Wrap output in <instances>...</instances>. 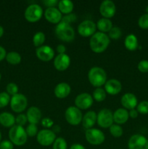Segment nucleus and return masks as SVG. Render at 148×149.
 <instances>
[{"label":"nucleus","instance_id":"obj_1","mask_svg":"<svg viewBox=\"0 0 148 149\" xmlns=\"http://www.w3.org/2000/svg\"><path fill=\"white\" fill-rule=\"evenodd\" d=\"M110 45L108 35L102 32H96L92 35L89 41V46L91 50L95 53H102Z\"/></svg>","mask_w":148,"mask_h":149},{"label":"nucleus","instance_id":"obj_2","mask_svg":"<svg viewBox=\"0 0 148 149\" xmlns=\"http://www.w3.org/2000/svg\"><path fill=\"white\" fill-rule=\"evenodd\" d=\"M9 138L13 145L21 146L27 142L28 135L26 130L22 126L14 125L9 131Z\"/></svg>","mask_w":148,"mask_h":149},{"label":"nucleus","instance_id":"obj_3","mask_svg":"<svg viewBox=\"0 0 148 149\" xmlns=\"http://www.w3.org/2000/svg\"><path fill=\"white\" fill-rule=\"evenodd\" d=\"M90 84L95 87H100L107 81V74L103 68L100 67H93L88 74Z\"/></svg>","mask_w":148,"mask_h":149},{"label":"nucleus","instance_id":"obj_4","mask_svg":"<svg viewBox=\"0 0 148 149\" xmlns=\"http://www.w3.org/2000/svg\"><path fill=\"white\" fill-rule=\"evenodd\" d=\"M57 37L64 42H72L75 38V31L70 24L61 21L55 28Z\"/></svg>","mask_w":148,"mask_h":149},{"label":"nucleus","instance_id":"obj_5","mask_svg":"<svg viewBox=\"0 0 148 149\" xmlns=\"http://www.w3.org/2000/svg\"><path fill=\"white\" fill-rule=\"evenodd\" d=\"M28 106L27 97L23 94L15 95L10 100V107L12 110L15 113H21L25 111Z\"/></svg>","mask_w":148,"mask_h":149},{"label":"nucleus","instance_id":"obj_6","mask_svg":"<svg viewBox=\"0 0 148 149\" xmlns=\"http://www.w3.org/2000/svg\"><path fill=\"white\" fill-rule=\"evenodd\" d=\"M25 18L30 23L37 22L41 18L43 15V10L41 7L37 4H33L29 5L26 8L24 13Z\"/></svg>","mask_w":148,"mask_h":149},{"label":"nucleus","instance_id":"obj_7","mask_svg":"<svg viewBox=\"0 0 148 149\" xmlns=\"http://www.w3.org/2000/svg\"><path fill=\"white\" fill-rule=\"evenodd\" d=\"M65 119L68 124L71 125H78L82 122V113L75 106H70L65 111Z\"/></svg>","mask_w":148,"mask_h":149},{"label":"nucleus","instance_id":"obj_8","mask_svg":"<svg viewBox=\"0 0 148 149\" xmlns=\"http://www.w3.org/2000/svg\"><path fill=\"white\" fill-rule=\"evenodd\" d=\"M56 139V134L49 129L41 130L36 135L37 142L42 146H49L54 143Z\"/></svg>","mask_w":148,"mask_h":149},{"label":"nucleus","instance_id":"obj_9","mask_svg":"<svg viewBox=\"0 0 148 149\" xmlns=\"http://www.w3.org/2000/svg\"><path fill=\"white\" fill-rule=\"evenodd\" d=\"M85 137L88 143L91 145H100L104 141V133L98 129H88L85 132Z\"/></svg>","mask_w":148,"mask_h":149},{"label":"nucleus","instance_id":"obj_10","mask_svg":"<svg viewBox=\"0 0 148 149\" xmlns=\"http://www.w3.org/2000/svg\"><path fill=\"white\" fill-rule=\"evenodd\" d=\"M97 124L102 128H110L113 125V113L110 109H103L97 114Z\"/></svg>","mask_w":148,"mask_h":149},{"label":"nucleus","instance_id":"obj_11","mask_svg":"<svg viewBox=\"0 0 148 149\" xmlns=\"http://www.w3.org/2000/svg\"><path fill=\"white\" fill-rule=\"evenodd\" d=\"M129 149H148V140L144 135L136 134L129 138Z\"/></svg>","mask_w":148,"mask_h":149},{"label":"nucleus","instance_id":"obj_12","mask_svg":"<svg viewBox=\"0 0 148 149\" xmlns=\"http://www.w3.org/2000/svg\"><path fill=\"white\" fill-rule=\"evenodd\" d=\"M97 25L90 20H86L81 22L78 26V32L81 36L89 37L95 33Z\"/></svg>","mask_w":148,"mask_h":149},{"label":"nucleus","instance_id":"obj_13","mask_svg":"<svg viewBox=\"0 0 148 149\" xmlns=\"http://www.w3.org/2000/svg\"><path fill=\"white\" fill-rule=\"evenodd\" d=\"M93 97L90 94L87 93H84L77 95L75 99V107L79 109L80 110H86L92 106Z\"/></svg>","mask_w":148,"mask_h":149},{"label":"nucleus","instance_id":"obj_14","mask_svg":"<svg viewBox=\"0 0 148 149\" xmlns=\"http://www.w3.org/2000/svg\"><path fill=\"white\" fill-rule=\"evenodd\" d=\"M116 7L115 4L111 0H105L101 3L100 7V14L104 18H110L115 14Z\"/></svg>","mask_w":148,"mask_h":149},{"label":"nucleus","instance_id":"obj_15","mask_svg":"<svg viewBox=\"0 0 148 149\" xmlns=\"http://www.w3.org/2000/svg\"><path fill=\"white\" fill-rule=\"evenodd\" d=\"M37 58L42 61H50L55 57V51L48 45H42L37 47L36 50Z\"/></svg>","mask_w":148,"mask_h":149},{"label":"nucleus","instance_id":"obj_16","mask_svg":"<svg viewBox=\"0 0 148 149\" xmlns=\"http://www.w3.org/2000/svg\"><path fill=\"white\" fill-rule=\"evenodd\" d=\"M71 58L67 54H58L54 60V66L57 71H65L69 67Z\"/></svg>","mask_w":148,"mask_h":149},{"label":"nucleus","instance_id":"obj_17","mask_svg":"<svg viewBox=\"0 0 148 149\" xmlns=\"http://www.w3.org/2000/svg\"><path fill=\"white\" fill-rule=\"evenodd\" d=\"M45 18L50 23L57 24L60 23L62 20V13L56 7H49L45 10Z\"/></svg>","mask_w":148,"mask_h":149},{"label":"nucleus","instance_id":"obj_18","mask_svg":"<svg viewBox=\"0 0 148 149\" xmlns=\"http://www.w3.org/2000/svg\"><path fill=\"white\" fill-rule=\"evenodd\" d=\"M104 90L107 93L111 95H115L120 93L122 90V84L118 80L112 79L107 80L104 84Z\"/></svg>","mask_w":148,"mask_h":149},{"label":"nucleus","instance_id":"obj_19","mask_svg":"<svg viewBox=\"0 0 148 149\" xmlns=\"http://www.w3.org/2000/svg\"><path fill=\"white\" fill-rule=\"evenodd\" d=\"M120 103L125 109L132 110L137 106V98L133 93H128L122 96Z\"/></svg>","mask_w":148,"mask_h":149},{"label":"nucleus","instance_id":"obj_20","mask_svg":"<svg viewBox=\"0 0 148 149\" xmlns=\"http://www.w3.org/2000/svg\"><path fill=\"white\" fill-rule=\"evenodd\" d=\"M26 116L30 124L37 125L41 119V112L39 108L31 106L28 109Z\"/></svg>","mask_w":148,"mask_h":149},{"label":"nucleus","instance_id":"obj_21","mask_svg":"<svg viewBox=\"0 0 148 149\" xmlns=\"http://www.w3.org/2000/svg\"><path fill=\"white\" fill-rule=\"evenodd\" d=\"M71 91V86L69 84L65 82H61L55 87L54 93L57 97L59 99H63L69 95Z\"/></svg>","mask_w":148,"mask_h":149},{"label":"nucleus","instance_id":"obj_22","mask_svg":"<svg viewBox=\"0 0 148 149\" xmlns=\"http://www.w3.org/2000/svg\"><path fill=\"white\" fill-rule=\"evenodd\" d=\"M97 115L93 111H90L86 112L83 116L82 119V125L84 128L86 130L91 129L95 123L97 122Z\"/></svg>","mask_w":148,"mask_h":149},{"label":"nucleus","instance_id":"obj_23","mask_svg":"<svg viewBox=\"0 0 148 149\" xmlns=\"http://www.w3.org/2000/svg\"><path fill=\"white\" fill-rule=\"evenodd\" d=\"M129 118V112L125 109H117L113 113V121L118 125L126 123Z\"/></svg>","mask_w":148,"mask_h":149},{"label":"nucleus","instance_id":"obj_24","mask_svg":"<svg viewBox=\"0 0 148 149\" xmlns=\"http://www.w3.org/2000/svg\"><path fill=\"white\" fill-rule=\"evenodd\" d=\"M15 123V117L12 113L3 112L0 113V125L5 127H12Z\"/></svg>","mask_w":148,"mask_h":149},{"label":"nucleus","instance_id":"obj_25","mask_svg":"<svg viewBox=\"0 0 148 149\" xmlns=\"http://www.w3.org/2000/svg\"><path fill=\"white\" fill-rule=\"evenodd\" d=\"M58 10L62 14H71V12L73 10L74 4L70 0H61L58 3Z\"/></svg>","mask_w":148,"mask_h":149},{"label":"nucleus","instance_id":"obj_26","mask_svg":"<svg viewBox=\"0 0 148 149\" xmlns=\"http://www.w3.org/2000/svg\"><path fill=\"white\" fill-rule=\"evenodd\" d=\"M124 45L127 49L130 51H133L138 47L137 37L133 33L129 34L126 37L124 41Z\"/></svg>","mask_w":148,"mask_h":149},{"label":"nucleus","instance_id":"obj_27","mask_svg":"<svg viewBox=\"0 0 148 149\" xmlns=\"http://www.w3.org/2000/svg\"><path fill=\"white\" fill-rule=\"evenodd\" d=\"M96 25H97V29L100 30V31L104 33H105V32L110 31L113 28V23H112L111 20L110 19L104 18V17L100 19Z\"/></svg>","mask_w":148,"mask_h":149},{"label":"nucleus","instance_id":"obj_28","mask_svg":"<svg viewBox=\"0 0 148 149\" xmlns=\"http://www.w3.org/2000/svg\"><path fill=\"white\" fill-rule=\"evenodd\" d=\"M5 59L11 65H17L21 62L22 58L18 52L12 51L7 54Z\"/></svg>","mask_w":148,"mask_h":149},{"label":"nucleus","instance_id":"obj_29","mask_svg":"<svg viewBox=\"0 0 148 149\" xmlns=\"http://www.w3.org/2000/svg\"><path fill=\"white\" fill-rule=\"evenodd\" d=\"M106 98V92L101 87H97L93 93V99L97 102H102Z\"/></svg>","mask_w":148,"mask_h":149},{"label":"nucleus","instance_id":"obj_30","mask_svg":"<svg viewBox=\"0 0 148 149\" xmlns=\"http://www.w3.org/2000/svg\"><path fill=\"white\" fill-rule=\"evenodd\" d=\"M45 39H46V37H45V34L43 33V32L39 31L37 33H35V35L33 37V43L35 47H39L42 46V45L44 42Z\"/></svg>","mask_w":148,"mask_h":149},{"label":"nucleus","instance_id":"obj_31","mask_svg":"<svg viewBox=\"0 0 148 149\" xmlns=\"http://www.w3.org/2000/svg\"><path fill=\"white\" fill-rule=\"evenodd\" d=\"M110 132L115 138H120L123 135V130L118 125H113L110 127Z\"/></svg>","mask_w":148,"mask_h":149},{"label":"nucleus","instance_id":"obj_32","mask_svg":"<svg viewBox=\"0 0 148 149\" xmlns=\"http://www.w3.org/2000/svg\"><path fill=\"white\" fill-rule=\"evenodd\" d=\"M52 148L53 149H67L68 145H67L66 141L62 138H56L53 143Z\"/></svg>","mask_w":148,"mask_h":149},{"label":"nucleus","instance_id":"obj_33","mask_svg":"<svg viewBox=\"0 0 148 149\" xmlns=\"http://www.w3.org/2000/svg\"><path fill=\"white\" fill-rule=\"evenodd\" d=\"M10 95L5 92L0 93V109L4 108L10 103Z\"/></svg>","mask_w":148,"mask_h":149},{"label":"nucleus","instance_id":"obj_34","mask_svg":"<svg viewBox=\"0 0 148 149\" xmlns=\"http://www.w3.org/2000/svg\"><path fill=\"white\" fill-rule=\"evenodd\" d=\"M122 34L121 30L119 27L115 26L111 29V30L109 31V37L113 39H118L120 37Z\"/></svg>","mask_w":148,"mask_h":149},{"label":"nucleus","instance_id":"obj_35","mask_svg":"<svg viewBox=\"0 0 148 149\" xmlns=\"http://www.w3.org/2000/svg\"><path fill=\"white\" fill-rule=\"evenodd\" d=\"M136 107H137L136 111H138V113H140L142 114H147L148 113V101L147 100L140 102Z\"/></svg>","mask_w":148,"mask_h":149},{"label":"nucleus","instance_id":"obj_36","mask_svg":"<svg viewBox=\"0 0 148 149\" xmlns=\"http://www.w3.org/2000/svg\"><path fill=\"white\" fill-rule=\"evenodd\" d=\"M26 134L28 136L30 137H34L37 135L38 134V128L36 125H33V124H30L28 125V127L26 129Z\"/></svg>","mask_w":148,"mask_h":149},{"label":"nucleus","instance_id":"obj_37","mask_svg":"<svg viewBox=\"0 0 148 149\" xmlns=\"http://www.w3.org/2000/svg\"><path fill=\"white\" fill-rule=\"evenodd\" d=\"M138 25L142 29H148V14H144L139 17Z\"/></svg>","mask_w":148,"mask_h":149},{"label":"nucleus","instance_id":"obj_38","mask_svg":"<svg viewBox=\"0 0 148 149\" xmlns=\"http://www.w3.org/2000/svg\"><path fill=\"white\" fill-rule=\"evenodd\" d=\"M7 90V93H8L10 95H15L17 94L18 93V87L15 83H9L6 87Z\"/></svg>","mask_w":148,"mask_h":149},{"label":"nucleus","instance_id":"obj_39","mask_svg":"<svg viewBox=\"0 0 148 149\" xmlns=\"http://www.w3.org/2000/svg\"><path fill=\"white\" fill-rule=\"evenodd\" d=\"M27 121V116H26V115L23 114V113H20L15 118L16 124H17V125H19V126L23 127V125H26Z\"/></svg>","mask_w":148,"mask_h":149},{"label":"nucleus","instance_id":"obj_40","mask_svg":"<svg viewBox=\"0 0 148 149\" xmlns=\"http://www.w3.org/2000/svg\"><path fill=\"white\" fill-rule=\"evenodd\" d=\"M138 69L140 72L147 73L148 72V61L143 60L141 61L138 64Z\"/></svg>","mask_w":148,"mask_h":149},{"label":"nucleus","instance_id":"obj_41","mask_svg":"<svg viewBox=\"0 0 148 149\" xmlns=\"http://www.w3.org/2000/svg\"><path fill=\"white\" fill-rule=\"evenodd\" d=\"M76 18L77 17H76V15H75L71 14H71H68V15H67L62 17V20H61V21L70 24V23H72V22L75 21V20H76Z\"/></svg>","mask_w":148,"mask_h":149},{"label":"nucleus","instance_id":"obj_42","mask_svg":"<svg viewBox=\"0 0 148 149\" xmlns=\"http://www.w3.org/2000/svg\"><path fill=\"white\" fill-rule=\"evenodd\" d=\"M14 145L10 141H3L0 143V149H13Z\"/></svg>","mask_w":148,"mask_h":149},{"label":"nucleus","instance_id":"obj_43","mask_svg":"<svg viewBox=\"0 0 148 149\" xmlns=\"http://www.w3.org/2000/svg\"><path fill=\"white\" fill-rule=\"evenodd\" d=\"M53 121L48 117L44 118L41 120V125L45 128H51L53 126Z\"/></svg>","mask_w":148,"mask_h":149},{"label":"nucleus","instance_id":"obj_44","mask_svg":"<svg viewBox=\"0 0 148 149\" xmlns=\"http://www.w3.org/2000/svg\"><path fill=\"white\" fill-rule=\"evenodd\" d=\"M59 1L57 0H44L43 1V4L47 7V8L49 7H55L57 4H58Z\"/></svg>","mask_w":148,"mask_h":149},{"label":"nucleus","instance_id":"obj_45","mask_svg":"<svg viewBox=\"0 0 148 149\" xmlns=\"http://www.w3.org/2000/svg\"><path fill=\"white\" fill-rule=\"evenodd\" d=\"M6 55H7V52L5 49L3 47L0 46V62L6 58Z\"/></svg>","mask_w":148,"mask_h":149},{"label":"nucleus","instance_id":"obj_46","mask_svg":"<svg viewBox=\"0 0 148 149\" xmlns=\"http://www.w3.org/2000/svg\"><path fill=\"white\" fill-rule=\"evenodd\" d=\"M57 51L59 54H65L66 51V48L63 45H59L57 47Z\"/></svg>","mask_w":148,"mask_h":149},{"label":"nucleus","instance_id":"obj_47","mask_svg":"<svg viewBox=\"0 0 148 149\" xmlns=\"http://www.w3.org/2000/svg\"><path fill=\"white\" fill-rule=\"evenodd\" d=\"M129 117L132 118V119H136L138 116V111L136 110V109H132V110H130V111L129 112Z\"/></svg>","mask_w":148,"mask_h":149},{"label":"nucleus","instance_id":"obj_48","mask_svg":"<svg viewBox=\"0 0 148 149\" xmlns=\"http://www.w3.org/2000/svg\"><path fill=\"white\" fill-rule=\"evenodd\" d=\"M70 149H86L85 147L83 145L79 143H75L73 144L71 147H70Z\"/></svg>","mask_w":148,"mask_h":149},{"label":"nucleus","instance_id":"obj_49","mask_svg":"<svg viewBox=\"0 0 148 149\" xmlns=\"http://www.w3.org/2000/svg\"><path fill=\"white\" fill-rule=\"evenodd\" d=\"M52 131H53L55 134L58 133V132H60V127H59V125H56V126L53 127V130H52Z\"/></svg>","mask_w":148,"mask_h":149},{"label":"nucleus","instance_id":"obj_50","mask_svg":"<svg viewBox=\"0 0 148 149\" xmlns=\"http://www.w3.org/2000/svg\"><path fill=\"white\" fill-rule=\"evenodd\" d=\"M3 34H4V29L2 26H0V38L3 36Z\"/></svg>","mask_w":148,"mask_h":149},{"label":"nucleus","instance_id":"obj_51","mask_svg":"<svg viewBox=\"0 0 148 149\" xmlns=\"http://www.w3.org/2000/svg\"><path fill=\"white\" fill-rule=\"evenodd\" d=\"M1 132H0V143H1Z\"/></svg>","mask_w":148,"mask_h":149},{"label":"nucleus","instance_id":"obj_52","mask_svg":"<svg viewBox=\"0 0 148 149\" xmlns=\"http://www.w3.org/2000/svg\"><path fill=\"white\" fill-rule=\"evenodd\" d=\"M146 11H147V14H148V6L147 7V8H146Z\"/></svg>","mask_w":148,"mask_h":149},{"label":"nucleus","instance_id":"obj_53","mask_svg":"<svg viewBox=\"0 0 148 149\" xmlns=\"http://www.w3.org/2000/svg\"><path fill=\"white\" fill-rule=\"evenodd\" d=\"M1 73H0V80H1Z\"/></svg>","mask_w":148,"mask_h":149},{"label":"nucleus","instance_id":"obj_54","mask_svg":"<svg viewBox=\"0 0 148 149\" xmlns=\"http://www.w3.org/2000/svg\"><path fill=\"white\" fill-rule=\"evenodd\" d=\"M120 149H121V148H120Z\"/></svg>","mask_w":148,"mask_h":149}]
</instances>
